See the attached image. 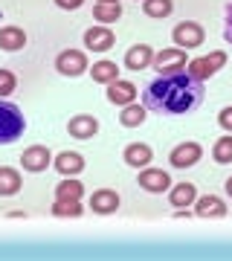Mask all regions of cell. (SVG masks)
Masks as SVG:
<instances>
[{"mask_svg": "<svg viewBox=\"0 0 232 261\" xmlns=\"http://www.w3.org/2000/svg\"><path fill=\"white\" fill-rule=\"evenodd\" d=\"M203 93L206 87L200 79H195L189 70H177V73L151 79L142 87V105L163 116H183L203 102Z\"/></svg>", "mask_w": 232, "mask_h": 261, "instance_id": "cell-1", "label": "cell"}, {"mask_svg": "<svg viewBox=\"0 0 232 261\" xmlns=\"http://www.w3.org/2000/svg\"><path fill=\"white\" fill-rule=\"evenodd\" d=\"M27 130V119L15 102L0 99V145H9V142L20 140Z\"/></svg>", "mask_w": 232, "mask_h": 261, "instance_id": "cell-2", "label": "cell"}, {"mask_svg": "<svg viewBox=\"0 0 232 261\" xmlns=\"http://www.w3.org/2000/svg\"><path fill=\"white\" fill-rule=\"evenodd\" d=\"M53 67L58 70V75H64V79H79V75H84L87 70H90V64H87V53L84 49H61L56 56V61H53Z\"/></svg>", "mask_w": 232, "mask_h": 261, "instance_id": "cell-3", "label": "cell"}, {"mask_svg": "<svg viewBox=\"0 0 232 261\" xmlns=\"http://www.w3.org/2000/svg\"><path fill=\"white\" fill-rule=\"evenodd\" d=\"M171 41H174V47L180 49H197L203 47L206 41V29L197 23V20H183V23H177L171 29Z\"/></svg>", "mask_w": 232, "mask_h": 261, "instance_id": "cell-4", "label": "cell"}, {"mask_svg": "<svg viewBox=\"0 0 232 261\" xmlns=\"http://www.w3.org/2000/svg\"><path fill=\"white\" fill-rule=\"evenodd\" d=\"M137 186L145 189L148 195H163V192H168V189H171V174H168L166 168L145 166V168H139Z\"/></svg>", "mask_w": 232, "mask_h": 261, "instance_id": "cell-5", "label": "cell"}, {"mask_svg": "<svg viewBox=\"0 0 232 261\" xmlns=\"http://www.w3.org/2000/svg\"><path fill=\"white\" fill-rule=\"evenodd\" d=\"M189 58H186V49L180 47H168V49H160L154 53V61L151 67L157 70V75H168V73H177V70H186Z\"/></svg>", "mask_w": 232, "mask_h": 261, "instance_id": "cell-6", "label": "cell"}, {"mask_svg": "<svg viewBox=\"0 0 232 261\" xmlns=\"http://www.w3.org/2000/svg\"><path fill=\"white\" fill-rule=\"evenodd\" d=\"M200 157H203V145L195 140H186L180 142V145H174V148L168 151V163L174 168H192L200 163Z\"/></svg>", "mask_w": 232, "mask_h": 261, "instance_id": "cell-7", "label": "cell"}, {"mask_svg": "<svg viewBox=\"0 0 232 261\" xmlns=\"http://www.w3.org/2000/svg\"><path fill=\"white\" fill-rule=\"evenodd\" d=\"M53 151L46 148V145H29L23 154H20V166H23V171H32V174H41V171H46V168L53 166Z\"/></svg>", "mask_w": 232, "mask_h": 261, "instance_id": "cell-8", "label": "cell"}, {"mask_svg": "<svg viewBox=\"0 0 232 261\" xmlns=\"http://www.w3.org/2000/svg\"><path fill=\"white\" fill-rule=\"evenodd\" d=\"M82 41H84V47L90 49V53H108V49L116 44V35H113L111 27L99 23V27H90V29H87Z\"/></svg>", "mask_w": 232, "mask_h": 261, "instance_id": "cell-9", "label": "cell"}, {"mask_svg": "<svg viewBox=\"0 0 232 261\" xmlns=\"http://www.w3.org/2000/svg\"><path fill=\"white\" fill-rule=\"evenodd\" d=\"M154 53H157V49L148 47V44H134V47H128V53H125V58H122V64H125V70H131V73L148 70L151 61H154Z\"/></svg>", "mask_w": 232, "mask_h": 261, "instance_id": "cell-10", "label": "cell"}, {"mask_svg": "<svg viewBox=\"0 0 232 261\" xmlns=\"http://www.w3.org/2000/svg\"><path fill=\"white\" fill-rule=\"evenodd\" d=\"M137 96H139L137 84L128 82V79H116V82L108 84V102L116 105V108H125V105L137 102Z\"/></svg>", "mask_w": 232, "mask_h": 261, "instance_id": "cell-11", "label": "cell"}, {"mask_svg": "<svg viewBox=\"0 0 232 261\" xmlns=\"http://www.w3.org/2000/svg\"><path fill=\"white\" fill-rule=\"evenodd\" d=\"M87 206H90L96 215H113L122 206V197H119V192H113V189H96L90 195V203Z\"/></svg>", "mask_w": 232, "mask_h": 261, "instance_id": "cell-12", "label": "cell"}, {"mask_svg": "<svg viewBox=\"0 0 232 261\" xmlns=\"http://www.w3.org/2000/svg\"><path fill=\"white\" fill-rule=\"evenodd\" d=\"M151 160H154V151H151V145H145V142H128L125 145V151H122V163L131 168H145L151 166Z\"/></svg>", "mask_w": 232, "mask_h": 261, "instance_id": "cell-13", "label": "cell"}, {"mask_svg": "<svg viewBox=\"0 0 232 261\" xmlns=\"http://www.w3.org/2000/svg\"><path fill=\"white\" fill-rule=\"evenodd\" d=\"M67 130H70L73 140H93L99 134V119L90 116V113H79V116L67 122Z\"/></svg>", "mask_w": 232, "mask_h": 261, "instance_id": "cell-14", "label": "cell"}, {"mask_svg": "<svg viewBox=\"0 0 232 261\" xmlns=\"http://www.w3.org/2000/svg\"><path fill=\"white\" fill-rule=\"evenodd\" d=\"M53 168H56L61 177H75V174L84 171V157L79 151H61V154H56V160H53Z\"/></svg>", "mask_w": 232, "mask_h": 261, "instance_id": "cell-15", "label": "cell"}, {"mask_svg": "<svg viewBox=\"0 0 232 261\" xmlns=\"http://www.w3.org/2000/svg\"><path fill=\"white\" fill-rule=\"evenodd\" d=\"M197 200V186L195 183H171L168 189V203L174 206V209H192Z\"/></svg>", "mask_w": 232, "mask_h": 261, "instance_id": "cell-16", "label": "cell"}, {"mask_svg": "<svg viewBox=\"0 0 232 261\" xmlns=\"http://www.w3.org/2000/svg\"><path fill=\"white\" fill-rule=\"evenodd\" d=\"M226 200L218 195H203L195 200V215L197 218H226Z\"/></svg>", "mask_w": 232, "mask_h": 261, "instance_id": "cell-17", "label": "cell"}, {"mask_svg": "<svg viewBox=\"0 0 232 261\" xmlns=\"http://www.w3.org/2000/svg\"><path fill=\"white\" fill-rule=\"evenodd\" d=\"M27 32L15 23H6V27H0V49L3 53H18V49L27 47Z\"/></svg>", "mask_w": 232, "mask_h": 261, "instance_id": "cell-18", "label": "cell"}, {"mask_svg": "<svg viewBox=\"0 0 232 261\" xmlns=\"http://www.w3.org/2000/svg\"><path fill=\"white\" fill-rule=\"evenodd\" d=\"M87 73H90V79L96 84H105V87H108L111 82L119 79V67H116V61H111V58H102V61H96Z\"/></svg>", "mask_w": 232, "mask_h": 261, "instance_id": "cell-19", "label": "cell"}, {"mask_svg": "<svg viewBox=\"0 0 232 261\" xmlns=\"http://www.w3.org/2000/svg\"><path fill=\"white\" fill-rule=\"evenodd\" d=\"M23 180H20V171L12 166H0V197H12L18 195Z\"/></svg>", "mask_w": 232, "mask_h": 261, "instance_id": "cell-20", "label": "cell"}, {"mask_svg": "<svg viewBox=\"0 0 232 261\" xmlns=\"http://www.w3.org/2000/svg\"><path fill=\"white\" fill-rule=\"evenodd\" d=\"M145 119H148V108H145V105H139V102L125 105V108H122V113H119L122 128H139Z\"/></svg>", "mask_w": 232, "mask_h": 261, "instance_id": "cell-21", "label": "cell"}, {"mask_svg": "<svg viewBox=\"0 0 232 261\" xmlns=\"http://www.w3.org/2000/svg\"><path fill=\"white\" fill-rule=\"evenodd\" d=\"M142 12L154 20H163L174 12V0H142Z\"/></svg>", "mask_w": 232, "mask_h": 261, "instance_id": "cell-22", "label": "cell"}, {"mask_svg": "<svg viewBox=\"0 0 232 261\" xmlns=\"http://www.w3.org/2000/svg\"><path fill=\"white\" fill-rule=\"evenodd\" d=\"M82 195H84V186L75 177H64L56 186V197H58V200H82Z\"/></svg>", "mask_w": 232, "mask_h": 261, "instance_id": "cell-23", "label": "cell"}, {"mask_svg": "<svg viewBox=\"0 0 232 261\" xmlns=\"http://www.w3.org/2000/svg\"><path fill=\"white\" fill-rule=\"evenodd\" d=\"M93 18L99 20V23H116V20L122 18V6L119 3H96L93 6Z\"/></svg>", "mask_w": 232, "mask_h": 261, "instance_id": "cell-24", "label": "cell"}, {"mask_svg": "<svg viewBox=\"0 0 232 261\" xmlns=\"http://www.w3.org/2000/svg\"><path fill=\"white\" fill-rule=\"evenodd\" d=\"M212 160L218 163V166H229L232 163V134H223L221 140H215Z\"/></svg>", "mask_w": 232, "mask_h": 261, "instance_id": "cell-25", "label": "cell"}, {"mask_svg": "<svg viewBox=\"0 0 232 261\" xmlns=\"http://www.w3.org/2000/svg\"><path fill=\"white\" fill-rule=\"evenodd\" d=\"M186 70L195 75V79H200V82H209L218 70H215L212 64H209V58L200 56V58H189V64H186Z\"/></svg>", "mask_w": 232, "mask_h": 261, "instance_id": "cell-26", "label": "cell"}, {"mask_svg": "<svg viewBox=\"0 0 232 261\" xmlns=\"http://www.w3.org/2000/svg\"><path fill=\"white\" fill-rule=\"evenodd\" d=\"M49 212L56 215V218H82L84 209H82L79 200H58V197H56V203H53Z\"/></svg>", "mask_w": 232, "mask_h": 261, "instance_id": "cell-27", "label": "cell"}, {"mask_svg": "<svg viewBox=\"0 0 232 261\" xmlns=\"http://www.w3.org/2000/svg\"><path fill=\"white\" fill-rule=\"evenodd\" d=\"M15 87H18L15 73H12V70H6V67H0V99L12 96V93H15Z\"/></svg>", "mask_w": 232, "mask_h": 261, "instance_id": "cell-28", "label": "cell"}, {"mask_svg": "<svg viewBox=\"0 0 232 261\" xmlns=\"http://www.w3.org/2000/svg\"><path fill=\"white\" fill-rule=\"evenodd\" d=\"M218 122H221V128L226 130V134H232V105L221 108V113H218Z\"/></svg>", "mask_w": 232, "mask_h": 261, "instance_id": "cell-29", "label": "cell"}, {"mask_svg": "<svg viewBox=\"0 0 232 261\" xmlns=\"http://www.w3.org/2000/svg\"><path fill=\"white\" fill-rule=\"evenodd\" d=\"M206 58H209V64H212L215 70H221V67L226 64V53H223V49H212Z\"/></svg>", "mask_w": 232, "mask_h": 261, "instance_id": "cell-30", "label": "cell"}, {"mask_svg": "<svg viewBox=\"0 0 232 261\" xmlns=\"http://www.w3.org/2000/svg\"><path fill=\"white\" fill-rule=\"evenodd\" d=\"M58 9H64V12H75V9H82L84 6V0H53Z\"/></svg>", "mask_w": 232, "mask_h": 261, "instance_id": "cell-31", "label": "cell"}, {"mask_svg": "<svg viewBox=\"0 0 232 261\" xmlns=\"http://www.w3.org/2000/svg\"><path fill=\"white\" fill-rule=\"evenodd\" d=\"M223 15H226V27H223V38H226V41L232 44V0L226 3V12H223Z\"/></svg>", "mask_w": 232, "mask_h": 261, "instance_id": "cell-32", "label": "cell"}, {"mask_svg": "<svg viewBox=\"0 0 232 261\" xmlns=\"http://www.w3.org/2000/svg\"><path fill=\"white\" fill-rule=\"evenodd\" d=\"M223 192H226V197L232 200V177H226V180H223Z\"/></svg>", "mask_w": 232, "mask_h": 261, "instance_id": "cell-33", "label": "cell"}, {"mask_svg": "<svg viewBox=\"0 0 232 261\" xmlns=\"http://www.w3.org/2000/svg\"><path fill=\"white\" fill-rule=\"evenodd\" d=\"M96 3H119V0H96Z\"/></svg>", "mask_w": 232, "mask_h": 261, "instance_id": "cell-34", "label": "cell"}, {"mask_svg": "<svg viewBox=\"0 0 232 261\" xmlns=\"http://www.w3.org/2000/svg\"><path fill=\"white\" fill-rule=\"evenodd\" d=\"M137 3H139V0H137Z\"/></svg>", "mask_w": 232, "mask_h": 261, "instance_id": "cell-35", "label": "cell"}]
</instances>
